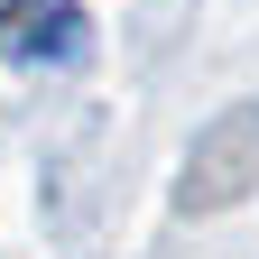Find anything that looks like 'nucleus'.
<instances>
[{
    "mask_svg": "<svg viewBox=\"0 0 259 259\" xmlns=\"http://www.w3.org/2000/svg\"><path fill=\"white\" fill-rule=\"evenodd\" d=\"M74 47H83L74 0H10L0 10V56H74Z\"/></svg>",
    "mask_w": 259,
    "mask_h": 259,
    "instance_id": "f03ea898",
    "label": "nucleus"
},
{
    "mask_svg": "<svg viewBox=\"0 0 259 259\" xmlns=\"http://www.w3.org/2000/svg\"><path fill=\"white\" fill-rule=\"evenodd\" d=\"M250 176H259V111H232L204 148H194V167H185V204H232Z\"/></svg>",
    "mask_w": 259,
    "mask_h": 259,
    "instance_id": "f257e3e1",
    "label": "nucleus"
}]
</instances>
